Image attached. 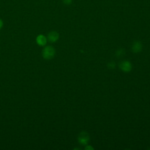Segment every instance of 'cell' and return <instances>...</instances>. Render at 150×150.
<instances>
[{"instance_id": "3957f363", "label": "cell", "mask_w": 150, "mask_h": 150, "mask_svg": "<svg viewBox=\"0 0 150 150\" xmlns=\"http://www.w3.org/2000/svg\"><path fill=\"white\" fill-rule=\"evenodd\" d=\"M119 67L123 72L126 73L130 72L132 69V65L128 61H124L121 62L119 65Z\"/></svg>"}, {"instance_id": "277c9868", "label": "cell", "mask_w": 150, "mask_h": 150, "mask_svg": "<svg viewBox=\"0 0 150 150\" xmlns=\"http://www.w3.org/2000/svg\"><path fill=\"white\" fill-rule=\"evenodd\" d=\"M142 49V44L138 41H134L131 46V50L134 53H138L141 51Z\"/></svg>"}, {"instance_id": "7a4b0ae2", "label": "cell", "mask_w": 150, "mask_h": 150, "mask_svg": "<svg viewBox=\"0 0 150 150\" xmlns=\"http://www.w3.org/2000/svg\"><path fill=\"white\" fill-rule=\"evenodd\" d=\"M89 140V135L85 131H82L78 136V141L82 145H86L88 144Z\"/></svg>"}, {"instance_id": "30bf717a", "label": "cell", "mask_w": 150, "mask_h": 150, "mask_svg": "<svg viewBox=\"0 0 150 150\" xmlns=\"http://www.w3.org/2000/svg\"><path fill=\"white\" fill-rule=\"evenodd\" d=\"M3 26V22L1 20H0V29L2 28Z\"/></svg>"}, {"instance_id": "52a82bcc", "label": "cell", "mask_w": 150, "mask_h": 150, "mask_svg": "<svg viewBox=\"0 0 150 150\" xmlns=\"http://www.w3.org/2000/svg\"><path fill=\"white\" fill-rule=\"evenodd\" d=\"M125 53V50L123 49H120L116 52V56L117 57H122Z\"/></svg>"}, {"instance_id": "8fae6325", "label": "cell", "mask_w": 150, "mask_h": 150, "mask_svg": "<svg viewBox=\"0 0 150 150\" xmlns=\"http://www.w3.org/2000/svg\"><path fill=\"white\" fill-rule=\"evenodd\" d=\"M71 0H64V1L65 2V3H69L70 2Z\"/></svg>"}, {"instance_id": "8992f818", "label": "cell", "mask_w": 150, "mask_h": 150, "mask_svg": "<svg viewBox=\"0 0 150 150\" xmlns=\"http://www.w3.org/2000/svg\"><path fill=\"white\" fill-rule=\"evenodd\" d=\"M36 41L40 46H45L47 43V39L44 35H40L37 36Z\"/></svg>"}, {"instance_id": "5b68a950", "label": "cell", "mask_w": 150, "mask_h": 150, "mask_svg": "<svg viewBox=\"0 0 150 150\" xmlns=\"http://www.w3.org/2000/svg\"><path fill=\"white\" fill-rule=\"evenodd\" d=\"M59 35L58 33L56 31H52L50 32L48 35V39L49 41H50L52 43H54L57 41L59 39Z\"/></svg>"}, {"instance_id": "6da1fadb", "label": "cell", "mask_w": 150, "mask_h": 150, "mask_svg": "<svg viewBox=\"0 0 150 150\" xmlns=\"http://www.w3.org/2000/svg\"><path fill=\"white\" fill-rule=\"evenodd\" d=\"M55 54V49L51 46H48L44 48L42 50V56L44 59L50 60L52 59Z\"/></svg>"}, {"instance_id": "9c48e42d", "label": "cell", "mask_w": 150, "mask_h": 150, "mask_svg": "<svg viewBox=\"0 0 150 150\" xmlns=\"http://www.w3.org/2000/svg\"><path fill=\"white\" fill-rule=\"evenodd\" d=\"M85 149H87V150H91V149H94V148L90 146V145H87L86 147H85Z\"/></svg>"}, {"instance_id": "ba28073f", "label": "cell", "mask_w": 150, "mask_h": 150, "mask_svg": "<svg viewBox=\"0 0 150 150\" xmlns=\"http://www.w3.org/2000/svg\"><path fill=\"white\" fill-rule=\"evenodd\" d=\"M108 68L110 69H114L115 67H116V64L115 63V62H110L108 64Z\"/></svg>"}]
</instances>
